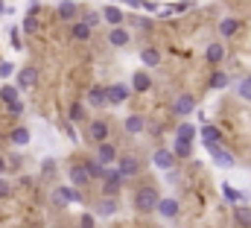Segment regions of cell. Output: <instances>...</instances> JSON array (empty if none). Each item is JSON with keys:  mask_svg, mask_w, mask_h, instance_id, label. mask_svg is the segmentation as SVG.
<instances>
[{"mask_svg": "<svg viewBox=\"0 0 251 228\" xmlns=\"http://www.w3.org/2000/svg\"><path fill=\"white\" fill-rule=\"evenodd\" d=\"M158 190L152 187V184H146V187H140L137 193H134V208L140 211V214H149V211H155L158 208Z\"/></svg>", "mask_w": 251, "mask_h": 228, "instance_id": "obj_1", "label": "cell"}, {"mask_svg": "<svg viewBox=\"0 0 251 228\" xmlns=\"http://www.w3.org/2000/svg\"><path fill=\"white\" fill-rule=\"evenodd\" d=\"M193 109H196V100L190 94H178L173 100V114L176 117H187V114H193Z\"/></svg>", "mask_w": 251, "mask_h": 228, "instance_id": "obj_2", "label": "cell"}, {"mask_svg": "<svg viewBox=\"0 0 251 228\" xmlns=\"http://www.w3.org/2000/svg\"><path fill=\"white\" fill-rule=\"evenodd\" d=\"M105 138H108V123H105V120H91V123H88V141L102 143Z\"/></svg>", "mask_w": 251, "mask_h": 228, "instance_id": "obj_3", "label": "cell"}, {"mask_svg": "<svg viewBox=\"0 0 251 228\" xmlns=\"http://www.w3.org/2000/svg\"><path fill=\"white\" fill-rule=\"evenodd\" d=\"M102 175H105V184H102V190H105L108 196H114V193L120 190V184L126 181V178H123V175H120L117 170H105Z\"/></svg>", "mask_w": 251, "mask_h": 228, "instance_id": "obj_4", "label": "cell"}, {"mask_svg": "<svg viewBox=\"0 0 251 228\" xmlns=\"http://www.w3.org/2000/svg\"><path fill=\"white\" fill-rule=\"evenodd\" d=\"M97 161L102 164V167H108V164H114L117 161V149L108 143V141H102L100 143V152H97Z\"/></svg>", "mask_w": 251, "mask_h": 228, "instance_id": "obj_5", "label": "cell"}, {"mask_svg": "<svg viewBox=\"0 0 251 228\" xmlns=\"http://www.w3.org/2000/svg\"><path fill=\"white\" fill-rule=\"evenodd\" d=\"M207 149L213 152V158H216V164H219V167H225V170H228V167H234V155H231L228 149H219V143H210Z\"/></svg>", "mask_w": 251, "mask_h": 228, "instance_id": "obj_6", "label": "cell"}, {"mask_svg": "<svg viewBox=\"0 0 251 228\" xmlns=\"http://www.w3.org/2000/svg\"><path fill=\"white\" fill-rule=\"evenodd\" d=\"M117 172H120L123 178H131V175H137V172H140V161H137V158H131V155H128V158H120Z\"/></svg>", "mask_w": 251, "mask_h": 228, "instance_id": "obj_7", "label": "cell"}, {"mask_svg": "<svg viewBox=\"0 0 251 228\" xmlns=\"http://www.w3.org/2000/svg\"><path fill=\"white\" fill-rule=\"evenodd\" d=\"M128 94H131V88H126V85H111V88H105V97H108V103H123L128 100Z\"/></svg>", "mask_w": 251, "mask_h": 228, "instance_id": "obj_8", "label": "cell"}, {"mask_svg": "<svg viewBox=\"0 0 251 228\" xmlns=\"http://www.w3.org/2000/svg\"><path fill=\"white\" fill-rule=\"evenodd\" d=\"M176 161H178V158L173 155V149H158V152H155V167H161V170H173Z\"/></svg>", "mask_w": 251, "mask_h": 228, "instance_id": "obj_9", "label": "cell"}, {"mask_svg": "<svg viewBox=\"0 0 251 228\" xmlns=\"http://www.w3.org/2000/svg\"><path fill=\"white\" fill-rule=\"evenodd\" d=\"M240 27H243L240 18H225V21H219V35H222V38H231Z\"/></svg>", "mask_w": 251, "mask_h": 228, "instance_id": "obj_10", "label": "cell"}, {"mask_svg": "<svg viewBox=\"0 0 251 228\" xmlns=\"http://www.w3.org/2000/svg\"><path fill=\"white\" fill-rule=\"evenodd\" d=\"M70 184H76V187H85V184H91V178H88V172L82 164H73L70 167Z\"/></svg>", "mask_w": 251, "mask_h": 228, "instance_id": "obj_11", "label": "cell"}, {"mask_svg": "<svg viewBox=\"0 0 251 228\" xmlns=\"http://www.w3.org/2000/svg\"><path fill=\"white\" fill-rule=\"evenodd\" d=\"M155 211H161V217H176L178 214V199H158V208Z\"/></svg>", "mask_w": 251, "mask_h": 228, "instance_id": "obj_12", "label": "cell"}, {"mask_svg": "<svg viewBox=\"0 0 251 228\" xmlns=\"http://www.w3.org/2000/svg\"><path fill=\"white\" fill-rule=\"evenodd\" d=\"M102 18H105L111 27H120V24L126 21V15L117 9V6H105V9H102Z\"/></svg>", "mask_w": 251, "mask_h": 228, "instance_id": "obj_13", "label": "cell"}, {"mask_svg": "<svg viewBox=\"0 0 251 228\" xmlns=\"http://www.w3.org/2000/svg\"><path fill=\"white\" fill-rule=\"evenodd\" d=\"M143 129H146V120H143L140 114H131V117L126 120V132H128V135H140Z\"/></svg>", "mask_w": 251, "mask_h": 228, "instance_id": "obj_14", "label": "cell"}, {"mask_svg": "<svg viewBox=\"0 0 251 228\" xmlns=\"http://www.w3.org/2000/svg\"><path fill=\"white\" fill-rule=\"evenodd\" d=\"M201 141H204L207 146H210V143H219V141H222V132L207 123V126H201Z\"/></svg>", "mask_w": 251, "mask_h": 228, "instance_id": "obj_15", "label": "cell"}, {"mask_svg": "<svg viewBox=\"0 0 251 228\" xmlns=\"http://www.w3.org/2000/svg\"><path fill=\"white\" fill-rule=\"evenodd\" d=\"M76 15H79L76 3H70V0H62V3H59V18H62V21H76Z\"/></svg>", "mask_w": 251, "mask_h": 228, "instance_id": "obj_16", "label": "cell"}, {"mask_svg": "<svg viewBox=\"0 0 251 228\" xmlns=\"http://www.w3.org/2000/svg\"><path fill=\"white\" fill-rule=\"evenodd\" d=\"M176 141L193 143V141H196V126H193V123H181V126H178V132H176Z\"/></svg>", "mask_w": 251, "mask_h": 228, "instance_id": "obj_17", "label": "cell"}, {"mask_svg": "<svg viewBox=\"0 0 251 228\" xmlns=\"http://www.w3.org/2000/svg\"><path fill=\"white\" fill-rule=\"evenodd\" d=\"M88 100H91V106H97V109H102V106H108V97H105V88H91V94H88Z\"/></svg>", "mask_w": 251, "mask_h": 228, "instance_id": "obj_18", "label": "cell"}, {"mask_svg": "<svg viewBox=\"0 0 251 228\" xmlns=\"http://www.w3.org/2000/svg\"><path fill=\"white\" fill-rule=\"evenodd\" d=\"M204 56H207L210 64H219V61L225 58V47H222L219 41H216V44H207V53H204Z\"/></svg>", "mask_w": 251, "mask_h": 228, "instance_id": "obj_19", "label": "cell"}, {"mask_svg": "<svg viewBox=\"0 0 251 228\" xmlns=\"http://www.w3.org/2000/svg\"><path fill=\"white\" fill-rule=\"evenodd\" d=\"M108 41H111L114 47H126V44H128V32H126L123 27H114L111 35H108Z\"/></svg>", "mask_w": 251, "mask_h": 228, "instance_id": "obj_20", "label": "cell"}, {"mask_svg": "<svg viewBox=\"0 0 251 228\" xmlns=\"http://www.w3.org/2000/svg\"><path fill=\"white\" fill-rule=\"evenodd\" d=\"M73 38H76V41H88V38H91V27H88L85 21H76V24H73Z\"/></svg>", "mask_w": 251, "mask_h": 228, "instance_id": "obj_21", "label": "cell"}, {"mask_svg": "<svg viewBox=\"0 0 251 228\" xmlns=\"http://www.w3.org/2000/svg\"><path fill=\"white\" fill-rule=\"evenodd\" d=\"M9 141H12V143H18V146H24V143H29V129H24V126H18V129H12V135H9Z\"/></svg>", "mask_w": 251, "mask_h": 228, "instance_id": "obj_22", "label": "cell"}, {"mask_svg": "<svg viewBox=\"0 0 251 228\" xmlns=\"http://www.w3.org/2000/svg\"><path fill=\"white\" fill-rule=\"evenodd\" d=\"M140 58H143V64H146V67H158V64H161V53H158V50H152V47H146V50L140 53Z\"/></svg>", "mask_w": 251, "mask_h": 228, "instance_id": "obj_23", "label": "cell"}, {"mask_svg": "<svg viewBox=\"0 0 251 228\" xmlns=\"http://www.w3.org/2000/svg\"><path fill=\"white\" fill-rule=\"evenodd\" d=\"M82 167L88 172V178H102V172H105V167L100 161H82Z\"/></svg>", "mask_w": 251, "mask_h": 228, "instance_id": "obj_24", "label": "cell"}, {"mask_svg": "<svg viewBox=\"0 0 251 228\" xmlns=\"http://www.w3.org/2000/svg\"><path fill=\"white\" fill-rule=\"evenodd\" d=\"M131 88H134V91H149V76H146L143 70H137V73L131 76Z\"/></svg>", "mask_w": 251, "mask_h": 228, "instance_id": "obj_25", "label": "cell"}, {"mask_svg": "<svg viewBox=\"0 0 251 228\" xmlns=\"http://www.w3.org/2000/svg\"><path fill=\"white\" fill-rule=\"evenodd\" d=\"M35 79H38V73H35L32 67H24V70H21V79H18V82H21V88H29V85H35Z\"/></svg>", "mask_w": 251, "mask_h": 228, "instance_id": "obj_26", "label": "cell"}, {"mask_svg": "<svg viewBox=\"0 0 251 228\" xmlns=\"http://www.w3.org/2000/svg\"><path fill=\"white\" fill-rule=\"evenodd\" d=\"M237 94H240L243 100H249V103H251V76H243V79L237 82Z\"/></svg>", "mask_w": 251, "mask_h": 228, "instance_id": "obj_27", "label": "cell"}, {"mask_svg": "<svg viewBox=\"0 0 251 228\" xmlns=\"http://www.w3.org/2000/svg\"><path fill=\"white\" fill-rule=\"evenodd\" d=\"M85 117H88V114H85V106H82V103H73V106H70V120H73V123H82Z\"/></svg>", "mask_w": 251, "mask_h": 228, "instance_id": "obj_28", "label": "cell"}, {"mask_svg": "<svg viewBox=\"0 0 251 228\" xmlns=\"http://www.w3.org/2000/svg\"><path fill=\"white\" fill-rule=\"evenodd\" d=\"M173 155H176V158H190V155H193V149H190V143H184V141H176Z\"/></svg>", "mask_w": 251, "mask_h": 228, "instance_id": "obj_29", "label": "cell"}, {"mask_svg": "<svg viewBox=\"0 0 251 228\" xmlns=\"http://www.w3.org/2000/svg\"><path fill=\"white\" fill-rule=\"evenodd\" d=\"M59 199H62V202H79L82 196H79L73 187H59Z\"/></svg>", "mask_w": 251, "mask_h": 228, "instance_id": "obj_30", "label": "cell"}, {"mask_svg": "<svg viewBox=\"0 0 251 228\" xmlns=\"http://www.w3.org/2000/svg\"><path fill=\"white\" fill-rule=\"evenodd\" d=\"M114 211H117V202H114V199H102V202H100V214H102V217H111Z\"/></svg>", "mask_w": 251, "mask_h": 228, "instance_id": "obj_31", "label": "cell"}, {"mask_svg": "<svg viewBox=\"0 0 251 228\" xmlns=\"http://www.w3.org/2000/svg\"><path fill=\"white\" fill-rule=\"evenodd\" d=\"M225 85H228V76H225V73H213V76H210V88H213V91H216V88H225Z\"/></svg>", "mask_w": 251, "mask_h": 228, "instance_id": "obj_32", "label": "cell"}, {"mask_svg": "<svg viewBox=\"0 0 251 228\" xmlns=\"http://www.w3.org/2000/svg\"><path fill=\"white\" fill-rule=\"evenodd\" d=\"M0 97H3L6 103H12V100H18V88H12V85H3V88H0Z\"/></svg>", "mask_w": 251, "mask_h": 228, "instance_id": "obj_33", "label": "cell"}, {"mask_svg": "<svg viewBox=\"0 0 251 228\" xmlns=\"http://www.w3.org/2000/svg\"><path fill=\"white\" fill-rule=\"evenodd\" d=\"M237 220L246 223V226H251V208H237Z\"/></svg>", "mask_w": 251, "mask_h": 228, "instance_id": "obj_34", "label": "cell"}, {"mask_svg": "<svg viewBox=\"0 0 251 228\" xmlns=\"http://www.w3.org/2000/svg\"><path fill=\"white\" fill-rule=\"evenodd\" d=\"M12 73H15V64H12V61H0V76L6 79V76H12Z\"/></svg>", "mask_w": 251, "mask_h": 228, "instance_id": "obj_35", "label": "cell"}, {"mask_svg": "<svg viewBox=\"0 0 251 228\" xmlns=\"http://www.w3.org/2000/svg\"><path fill=\"white\" fill-rule=\"evenodd\" d=\"M9 112H12V114H21V112H24V103H21V100H12V103H9Z\"/></svg>", "mask_w": 251, "mask_h": 228, "instance_id": "obj_36", "label": "cell"}, {"mask_svg": "<svg viewBox=\"0 0 251 228\" xmlns=\"http://www.w3.org/2000/svg\"><path fill=\"white\" fill-rule=\"evenodd\" d=\"M12 193V187H9V181L6 178H0V196H9Z\"/></svg>", "mask_w": 251, "mask_h": 228, "instance_id": "obj_37", "label": "cell"}, {"mask_svg": "<svg viewBox=\"0 0 251 228\" xmlns=\"http://www.w3.org/2000/svg\"><path fill=\"white\" fill-rule=\"evenodd\" d=\"M85 24H88V27H97V24H100V15H88Z\"/></svg>", "mask_w": 251, "mask_h": 228, "instance_id": "obj_38", "label": "cell"}, {"mask_svg": "<svg viewBox=\"0 0 251 228\" xmlns=\"http://www.w3.org/2000/svg\"><path fill=\"white\" fill-rule=\"evenodd\" d=\"M82 228H94V217L85 214V217H82Z\"/></svg>", "mask_w": 251, "mask_h": 228, "instance_id": "obj_39", "label": "cell"}, {"mask_svg": "<svg viewBox=\"0 0 251 228\" xmlns=\"http://www.w3.org/2000/svg\"><path fill=\"white\" fill-rule=\"evenodd\" d=\"M24 27H26V29H29V32H32V29H35V27H38V24H35V21H32V15H29V18H26V24H24Z\"/></svg>", "mask_w": 251, "mask_h": 228, "instance_id": "obj_40", "label": "cell"}, {"mask_svg": "<svg viewBox=\"0 0 251 228\" xmlns=\"http://www.w3.org/2000/svg\"><path fill=\"white\" fill-rule=\"evenodd\" d=\"M3 172H6V161H3V158H0V175H3Z\"/></svg>", "mask_w": 251, "mask_h": 228, "instance_id": "obj_41", "label": "cell"}]
</instances>
